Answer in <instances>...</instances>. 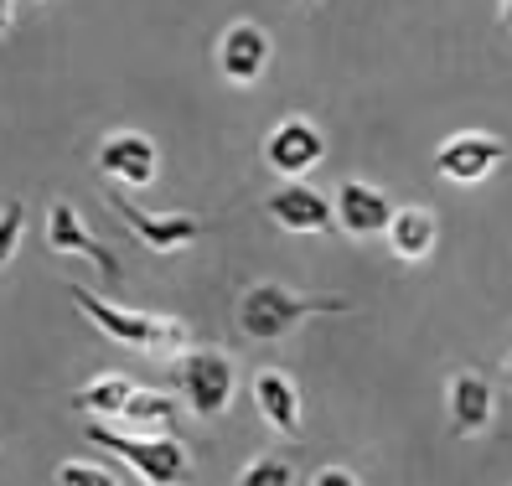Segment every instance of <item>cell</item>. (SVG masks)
I'll return each mask as SVG.
<instances>
[{"mask_svg":"<svg viewBox=\"0 0 512 486\" xmlns=\"http://www.w3.org/2000/svg\"><path fill=\"white\" fill-rule=\"evenodd\" d=\"M73 306L94 321L104 337H114L119 347H135V352L161 357V362H182L192 352V331H187V321H176V316L125 311V306H114V300L94 295L88 285H73Z\"/></svg>","mask_w":512,"mask_h":486,"instance_id":"1","label":"cell"},{"mask_svg":"<svg viewBox=\"0 0 512 486\" xmlns=\"http://www.w3.org/2000/svg\"><path fill=\"white\" fill-rule=\"evenodd\" d=\"M352 311V300L342 295H295L290 285H275V280H259L249 285L244 295H238V331H244L249 342H280L290 337V331L300 321H311V316H347Z\"/></svg>","mask_w":512,"mask_h":486,"instance_id":"2","label":"cell"},{"mask_svg":"<svg viewBox=\"0 0 512 486\" xmlns=\"http://www.w3.org/2000/svg\"><path fill=\"white\" fill-rule=\"evenodd\" d=\"M88 440L114 450L145 486H187V476H192V455L176 435H130V430H119V424L94 419L88 424Z\"/></svg>","mask_w":512,"mask_h":486,"instance_id":"3","label":"cell"},{"mask_svg":"<svg viewBox=\"0 0 512 486\" xmlns=\"http://www.w3.org/2000/svg\"><path fill=\"white\" fill-rule=\"evenodd\" d=\"M176 378H182V393H187L197 419H218L233 399V383H238L228 352H218V347H192L176 362Z\"/></svg>","mask_w":512,"mask_h":486,"instance_id":"4","label":"cell"},{"mask_svg":"<svg viewBox=\"0 0 512 486\" xmlns=\"http://www.w3.org/2000/svg\"><path fill=\"white\" fill-rule=\"evenodd\" d=\"M47 249H52V254H78V259H88V264L99 269L104 285H119V275H125V264L114 259V249H104V243L83 228V218H78L73 202H52V207H47Z\"/></svg>","mask_w":512,"mask_h":486,"instance_id":"5","label":"cell"},{"mask_svg":"<svg viewBox=\"0 0 512 486\" xmlns=\"http://www.w3.org/2000/svg\"><path fill=\"white\" fill-rule=\"evenodd\" d=\"M321 156H326V140H321V130L311 125V119H300V114L285 119V125H275V130H269V140H264L269 171L285 176V181H300L306 171H316Z\"/></svg>","mask_w":512,"mask_h":486,"instance_id":"6","label":"cell"},{"mask_svg":"<svg viewBox=\"0 0 512 486\" xmlns=\"http://www.w3.org/2000/svg\"><path fill=\"white\" fill-rule=\"evenodd\" d=\"M502 161H507V145L497 135H481V130H461V135H450L435 150V171L445 181H461V187H471V181H481V176H492Z\"/></svg>","mask_w":512,"mask_h":486,"instance_id":"7","label":"cell"},{"mask_svg":"<svg viewBox=\"0 0 512 486\" xmlns=\"http://www.w3.org/2000/svg\"><path fill=\"white\" fill-rule=\"evenodd\" d=\"M114 212L135 228V238L145 243V249H156V254H176V249H187V243L202 238V218H192V212H140L135 202L125 197H114Z\"/></svg>","mask_w":512,"mask_h":486,"instance_id":"8","label":"cell"},{"mask_svg":"<svg viewBox=\"0 0 512 486\" xmlns=\"http://www.w3.org/2000/svg\"><path fill=\"white\" fill-rule=\"evenodd\" d=\"M94 161H99L104 176L125 181V187H150L156 171H161V150H156V140L140 135V130H119V135H109L99 145Z\"/></svg>","mask_w":512,"mask_h":486,"instance_id":"9","label":"cell"},{"mask_svg":"<svg viewBox=\"0 0 512 486\" xmlns=\"http://www.w3.org/2000/svg\"><path fill=\"white\" fill-rule=\"evenodd\" d=\"M269 223H280L290 233H326L331 223H337V202L321 197L316 187H306V181H285V187L264 202Z\"/></svg>","mask_w":512,"mask_h":486,"instance_id":"10","label":"cell"},{"mask_svg":"<svg viewBox=\"0 0 512 486\" xmlns=\"http://www.w3.org/2000/svg\"><path fill=\"white\" fill-rule=\"evenodd\" d=\"M218 68L238 88L259 83L264 68H269V32H264L259 21H233L228 32H223V42H218Z\"/></svg>","mask_w":512,"mask_h":486,"instance_id":"11","label":"cell"},{"mask_svg":"<svg viewBox=\"0 0 512 486\" xmlns=\"http://www.w3.org/2000/svg\"><path fill=\"white\" fill-rule=\"evenodd\" d=\"M337 223H342V233H352V238H373V233H388V223H394V202H388V192H378V187H368V181H342L337 187Z\"/></svg>","mask_w":512,"mask_h":486,"instance_id":"12","label":"cell"},{"mask_svg":"<svg viewBox=\"0 0 512 486\" xmlns=\"http://www.w3.org/2000/svg\"><path fill=\"white\" fill-rule=\"evenodd\" d=\"M445 409H450V430H456L461 440L481 435L492 424V409H497V393L492 383L481 373H456L445 388Z\"/></svg>","mask_w":512,"mask_h":486,"instance_id":"13","label":"cell"},{"mask_svg":"<svg viewBox=\"0 0 512 486\" xmlns=\"http://www.w3.org/2000/svg\"><path fill=\"white\" fill-rule=\"evenodd\" d=\"M254 409H259V419L275 435H285V440L300 435V393H295V383L280 368L254 373Z\"/></svg>","mask_w":512,"mask_h":486,"instance_id":"14","label":"cell"},{"mask_svg":"<svg viewBox=\"0 0 512 486\" xmlns=\"http://www.w3.org/2000/svg\"><path fill=\"white\" fill-rule=\"evenodd\" d=\"M383 238H388V249H394V259L414 264V259H430L435 238H440V223H435V212H425V207H399Z\"/></svg>","mask_w":512,"mask_h":486,"instance_id":"15","label":"cell"},{"mask_svg":"<svg viewBox=\"0 0 512 486\" xmlns=\"http://www.w3.org/2000/svg\"><path fill=\"white\" fill-rule=\"evenodd\" d=\"M176 419H182V409H176L171 393H145L135 388V399L125 404V414H119L114 424L130 435H176Z\"/></svg>","mask_w":512,"mask_h":486,"instance_id":"16","label":"cell"},{"mask_svg":"<svg viewBox=\"0 0 512 486\" xmlns=\"http://www.w3.org/2000/svg\"><path fill=\"white\" fill-rule=\"evenodd\" d=\"M130 399H135V383H130L125 373H99V378H88V383L73 393V404H78L83 414H99V419H119Z\"/></svg>","mask_w":512,"mask_h":486,"instance_id":"17","label":"cell"},{"mask_svg":"<svg viewBox=\"0 0 512 486\" xmlns=\"http://www.w3.org/2000/svg\"><path fill=\"white\" fill-rule=\"evenodd\" d=\"M233 486H295V466L285 461V455H259V461H249L244 471H238Z\"/></svg>","mask_w":512,"mask_h":486,"instance_id":"18","label":"cell"},{"mask_svg":"<svg viewBox=\"0 0 512 486\" xmlns=\"http://www.w3.org/2000/svg\"><path fill=\"white\" fill-rule=\"evenodd\" d=\"M21 228H26V207L21 202H6L0 207V264H11L16 249H21Z\"/></svg>","mask_w":512,"mask_h":486,"instance_id":"19","label":"cell"},{"mask_svg":"<svg viewBox=\"0 0 512 486\" xmlns=\"http://www.w3.org/2000/svg\"><path fill=\"white\" fill-rule=\"evenodd\" d=\"M57 486H119V481L99 466H88V461H63L57 466Z\"/></svg>","mask_w":512,"mask_h":486,"instance_id":"20","label":"cell"},{"mask_svg":"<svg viewBox=\"0 0 512 486\" xmlns=\"http://www.w3.org/2000/svg\"><path fill=\"white\" fill-rule=\"evenodd\" d=\"M311 486H363V481H357L347 466H321V471L311 476Z\"/></svg>","mask_w":512,"mask_h":486,"instance_id":"21","label":"cell"},{"mask_svg":"<svg viewBox=\"0 0 512 486\" xmlns=\"http://www.w3.org/2000/svg\"><path fill=\"white\" fill-rule=\"evenodd\" d=\"M502 32L512 37V0H502Z\"/></svg>","mask_w":512,"mask_h":486,"instance_id":"22","label":"cell"},{"mask_svg":"<svg viewBox=\"0 0 512 486\" xmlns=\"http://www.w3.org/2000/svg\"><path fill=\"white\" fill-rule=\"evenodd\" d=\"M507 383H512V357H507Z\"/></svg>","mask_w":512,"mask_h":486,"instance_id":"23","label":"cell"}]
</instances>
